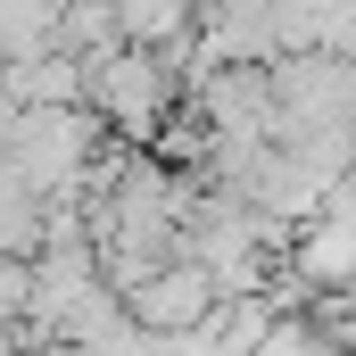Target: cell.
I'll list each match as a JSON object with an SVG mask.
<instances>
[{"label":"cell","mask_w":356,"mask_h":356,"mask_svg":"<svg viewBox=\"0 0 356 356\" xmlns=\"http://www.w3.org/2000/svg\"><path fill=\"white\" fill-rule=\"evenodd\" d=\"M175 108H182L175 58L133 50V42H116L108 58H91V116L108 124L116 149H158V133L175 124Z\"/></svg>","instance_id":"obj_1"},{"label":"cell","mask_w":356,"mask_h":356,"mask_svg":"<svg viewBox=\"0 0 356 356\" xmlns=\"http://www.w3.org/2000/svg\"><path fill=\"white\" fill-rule=\"evenodd\" d=\"M216 307H224V290L207 282V266H158L141 290H124V315H133V332H149V340H182V332H207L216 323Z\"/></svg>","instance_id":"obj_2"},{"label":"cell","mask_w":356,"mask_h":356,"mask_svg":"<svg viewBox=\"0 0 356 356\" xmlns=\"http://www.w3.org/2000/svg\"><path fill=\"white\" fill-rule=\"evenodd\" d=\"M199 33V17L182 0H124V42L133 50H158V58H182Z\"/></svg>","instance_id":"obj_3"},{"label":"cell","mask_w":356,"mask_h":356,"mask_svg":"<svg viewBox=\"0 0 356 356\" xmlns=\"http://www.w3.org/2000/svg\"><path fill=\"white\" fill-rule=\"evenodd\" d=\"M25 298H33V266H0V332L25 323Z\"/></svg>","instance_id":"obj_4"},{"label":"cell","mask_w":356,"mask_h":356,"mask_svg":"<svg viewBox=\"0 0 356 356\" xmlns=\"http://www.w3.org/2000/svg\"><path fill=\"white\" fill-rule=\"evenodd\" d=\"M33 356H99V348H75V340H42Z\"/></svg>","instance_id":"obj_5"}]
</instances>
